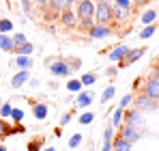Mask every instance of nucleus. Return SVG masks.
Instances as JSON below:
<instances>
[{
    "label": "nucleus",
    "mask_w": 159,
    "mask_h": 151,
    "mask_svg": "<svg viewBox=\"0 0 159 151\" xmlns=\"http://www.w3.org/2000/svg\"><path fill=\"white\" fill-rule=\"evenodd\" d=\"M48 69H50V74L56 76V78H65V76L71 74V69H69L67 61H65V58H58V56L48 58Z\"/></svg>",
    "instance_id": "nucleus-1"
},
{
    "label": "nucleus",
    "mask_w": 159,
    "mask_h": 151,
    "mask_svg": "<svg viewBox=\"0 0 159 151\" xmlns=\"http://www.w3.org/2000/svg\"><path fill=\"white\" fill-rule=\"evenodd\" d=\"M95 17H97V24L99 26H107L112 20V7L107 2H99L95 7Z\"/></svg>",
    "instance_id": "nucleus-2"
},
{
    "label": "nucleus",
    "mask_w": 159,
    "mask_h": 151,
    "mask_svg": "<svg viewBox=\"0 0 159 151\" xmlns=\"http://www.w3.org/2000/svg\"><path fill=\"white\" fill-rule=\"evenodd\" d=\"M78 15H80V20H93L95 17V4H93V0H80Z\"/></svg>",
    "instance_id": "nucleus-3"
},
{
    "label": "nucleus",
    "mask_w": 159,
    "mask_h": 151,
    "mask_svg": "<svg viewBox=\"0 0 159 151\" xmlns=\"http://www.w3.org/2000/svg\"><path fill=\"white\" fill-rule=\"evenodd\" d=\"M142 95H146L148 100H159V82L157 80L148 78V80L144 82V93H142Z\"/></svg>",
    "instance_id": "nucleus-4"
},
{
    "label": "nucleus",
    "mask_w": 159,
    "mask_h": 151,
    "mask_svg": "<svg viewBox=\"0 0 159 151\" xmlns=\"http://www.w3.org/2000/svg\"><path fill=\"white\" fill-rule=\"evenodd\" d=\"M118 136H123L125 140H129V143L133 145V143L140 138V129H138V127H133V125H125V123H123V125H120V134H118Z\"/></svg>",
    "instance_id": "nucleus-5"
},
{
    "label": "nucleus",
    "mask_w": 159,
    "mask_h": 151,
    "mask_svg": "<svg viewBox=\"0 0 159 151\" xmlns=\"http://www.w3.org/2000/svg\"><path fill=\"white\" fill-rule=\"evenodd\" d=\"M93 97H95L93 91H82V93L78 95V100H75V108H80V110L88 108V106L93 104Z\"/></svg>",
    "instance_id": "nucleus-6"
},
{
    "label": "nucleus",
    "mask_w": 159,
    "mask_h": 151,
    "mask_svg": "<svg viewBox=\"0 0 159 151\" xmlns=\"http://www.w3.org/2000/svg\"><path fill=\"white\" fill-rule=\"evenodd\" d=\"M88 35H90V39H106L112 35V30H110V26H99L95 24L90 30H88Z\"/></svg>",
    "instance_id": "nucleus-7"
},
{
    "label": "nucleus",
    "mask_w": 159,
    "mask_h": 151,
    "mask_svg": "<svg viewBox=\"0 0 159 151\" xmlns=\"http://www.w3.org/2000/svg\"><path fill=\"white\" fill-rule=\"evenodd\" d=\"M28 78H30V71H26V69L17 71V74L11 78V86H13V89H22V86L28 82Z\"/></svg>",
    "instance_id": "nucleus-8"
},
{
    "label": "nucleus",
    "mask_w": 159,
    "mask_h": 151,
    "mask_svg": "<svg viewBox=\"0 0 159 151\" xmlns=\"http://www.w3.org/2000/svg\"><path fill=\"white\" fill-rule=\"evenodd\" d=\"M123 123H125V125L138 127V125H140V110H135V108L127 110V112H125V117H123Z\"/></svg>",
    "instance_id": "nucleus-9"
},
{
    "label": "nucleus",
    "mask_w": 159,
    "mask_h": 151,
    "mask_svg": "<svg viewBox=\"0 0 159 151\" xmlns=\"http://www.w3.org/2000/svg\"><path fill=\"white\" fill-rule=\"evenodd\" d=\"M142 54H144L142 48H138V50H129V52H127V56L120 61V67H127V65H131V63H135V61H140Z\"/></svg>",
    "instance_id": "nucleus-10"
},
{
    "label": "nucleus",
    "mask_w": 159,
    "mask_h": 151,
    "mask_svg": "<svg viewBox=\"0 0 159 151\" xmlns=\"http://www.w3.org/2000/svg\"><path fill=\"white\" fill-rule=\"evenodd\" d=\"M71 2H73V0H50V2H48V11H52V13L65 11V9L71 7Z\"/></svg>",
    "instance_id": "nucleus-11"
},
{
    "label": "nucleus",
    "mask_w": 159,
    "mask_h": 151,
    "mask_svg": "<svg viewBox=\"0 0 159 151\" xmlns=\"http://www.w3.org/2000/svg\"><path fill=\"white\" fill-rule=\"evenodd\" d=\"M155 108V104H153V100H148L146 95H138L135 97V110H153Z\"/></svg>",
    "instance_id": "nucleus-12"
},
{
    "label": "nucleus",
    "mask_w": 159,
    "mask_h": 151,
    "mask_svg": "<svg viewBox=\"0 0 159 151\" xmlns=\"http://www.w3.org/2000/svg\"><path fill=\"white\" fill-rule=\"evenodd\" d=\"M112 147H114V127L110 125L103 132V147H101V151H112Z\"/></svg>",
    "instance_id": "nucleus-13"
},
{
    "label": "nucleus",
    "mask_w": 159,
    "mask_h": 151,
    "mask_svg": "<svg viewBox=\"0 0 159 151\" xmlns=\"http://www.w3.org/2000/svg\"><path fill=\"white\" fill-rule=\"evenodd\" d=\"M60 22H62V26H67V28H73L75 26V15H73L71 7L65 9V11H60Z\"/></svg>",
    "instance_id": "nucleus-14"
},
{
    "label": "nucleus",
    "mask_w": 159,
    "mask_h": 151,
    "mask_svg": "<svg viewBox=\"0 0 159 151\" xmlns=\"http://www.w3.org/2000/svg\"><path fill=\"white\" fill-rule=\"evenodd\" d=\"M129 52V48L127 46H116L114 50L110 52V61H116V63H120L123 58H125V54Z\"/></svg>",
    "instance_id": "nucleus-15"
},
{
    "label": "nucleus",
    "mask_w": 159,
    "mask_h": 151,
    "mask_svg": "<svg viewBox=\"0 0 159 151\" xmlns=\"http://www.w3.org/2000/svg\"><path fill=\"white\" fill-rule=\"evenodd\" d=\"M112 151H131V143L125 140L123 136H114V147Z\"/></svg>",
    "instance_id": "nucleus-16"
},
{
    "label": "nucleus",
    "mask_w": 159,
    "mask_h": 151,
    "mask_svg": "<svg viewBox=\"0 0 159 151\" xmlns=\"http://www.w3.org/2000/svg\"><path fill=\"white\" fill-rule=\"evenodd\" d=\"M32 114H34L39 121H43V119L48 117V106H45V104H41V101L32 104Z\"/></svg>",
    "instance_id": "nucleus-17"
},
{
    "label": "nucleus",
    "mask_w": 159,
    "mask_h": 151,
    "mask_svg": "<svg viewBox=\"0 0 159 151\" xmlns=\"http://www.w3.org/2000/svg\"><path fill=\"white\" fill-rule=\"evenodd\" d=\"M112 17H114L118 24H123V22L129 17V11H125V9H120V7H112Z\"/></svg>",
    "instance_id": "nucleus-18"
},
{
    "label": "nucleus",
    "mask_w": 159,
    "mask_h": 151,
    "mask_svg": "<svg viewBox=\"0 0 159 151\" xmlns=\"http://www.w3.org/2000/svg\"><path fill=\"white\" fill-rule=\"evenodd\" d=\"M0 50L15 52V48H13V39H11V37H7V35H0Z\"/></svg>",
    "instance_id": "nucleus-19"
},
{
    "label": "nucleus",
    "mask_w": 159,
    "mask_h": 151,
    "mask_svg": "<svg viewBox=\"0 0 159 151\" xmlns=\"http://www.w3.org/2000/svg\"><path fill=\"white\" fill-rule=\"evenodd\" d=\"M123 117H125V110H123V108H116L114 114H112V127H120L123 125Z\"/></svg>",
    "instance_id": "nucleus-20"
},
{
    "label": "nucleus",
    "mask_w": 159,
    "mask_h": 151,
    "mask_svg": "<svg viewBox=\"0 0 159 151\" xmlns=\"http://www.w3.org/2000/svg\"><path fill=\"white\" fill-rule=\"evenodd\" d=\"M15 63H17L22 69H26V71L32 67V58H30V56H17V58H15Z\"/></svg>",
    "instance_id": "nucleus-21"
},
{
    "label": "nucleus",
    "mask_w": 159,
    "mask_h": 151,
    "mask_svg": "<svg viewBox=\"0 0 159 151\" xmlns=\"http://www.w3.org/2000/svg\"><path fill=\"white\" fill-rule=\"evenodd\" d=\"M43 143H45V138H43V136H41V138H34V140H30V143H28V151H41Z\"/></svg>",
    "instance_id": "nucleus-22"
},
{
    "label": "nucleus",
    "mask_w": 159,
    "mask_h": 151,
    "mask_svg": "<svg viewBox=\"0 0 159 151\" xmlns=\"http://www.w3.org/2000/svg\"><path fill=\"white\" fill-rule=\"evenodd\" d=\"M67 89H69L71 93H82V89H84V86H82V82H80V80H69V82H67Z\"/></svg>",
    "instance_id": "nucleus-23"
},
{
    "label": "nucleus",
    "mask_w": 159,
    "mask_h": 151,
    "mask_svg": "<svg viewBox=\"0 0 159 151\" xmlns=\"http://www.w3.org/2000/svg\"><path fill=\"white\" fill-rule=\"evenodd\" d=\"M11 39H13V48H15V50H17V48H22V46L26 43V37H24V32H17V35H13Z\"/></svg>",
    "instance_id": "nucleus-24"
},
{
    "label": "nucleus",
    "mask_w": 159,
    "mask_h": 151,
    "mask_svg": "<svg viewBox=\"0 0 159 151\" xmlns=\"http://www.w3.org/2000/svg\"><path fill=\"white\" fill-rule=\"evenodd\" d=\"M9 119H11L13 123H20V121L24 119V110H22V108H13V110H11V117H9Z\"/></svg>",
    "instance_id": "nucleus-25"
},
{
    "label": "nucleus",
    "mask_w": 159,
    "mask_h": 151,
    "mask_svg": "<svg viewBox=\"0 0 159 151\" xmlns=\"http://www.w3.org/2000/svg\"><path fill=\"white\" fill-rule=\"evenodd\" d=\"M95 80H97V76H95V74H84L82 78H80L82 86H90V84H95Z\"/></svg>",
    "instance_id": "nucleus-26"
},
{
    "label": "nucleus",
    "mask_w": 159,
    "mask_h": 151,
    "mask_svg": "<svg viewBox=\"0 0 159 151\" xmlns=\"http://www.w3.org/2000/svg\"><path fill=\"white\" fill-rule=\"evenodd\" d=\"M9 134H11V125H9L4 119H0V140H2V138H7Z\"/></svg>",
    "instance_id": "nucleus-27"
},
{
    "label": "nucleus",
    "mask_w": 159,
    "mask_h": 151,
    "mask_svg": "<svg viewBox=\"0 0 159 151\" xmlns=\"http://www.w3.org/2000/svg\"><path fill=\"white\" fill-rule=\"evenodd\" d=\"M155 17H157V13H155V11H153V9H151V11H146V13H144V15H142V24L151 26V24H153V20H155Z\"/></svg>",
    "instance_id": "nucleus-28"
},
{
    "label": "nucleus",
    "mask_w": 159,
    "mask_h": 151,
    "mask_svg": "<svg viewBox=\"0 0 159 151\" xmlns=\"http://www.w3.org/2000/svg\"><path fill=\"white\" fill-rule=\"evenodd\" d=\"M93 119H95V112H82V114H80V119H78V123H82V125H88Z\"/></svg>",
    "instance_id": "nucleus-29"
},
{
    "label": "nucleus",
    "mask_w": 159,
    "mask_h": 151,
    "mask_svg": "<svg viewBox=\"0 0 159 151\" xmlns=\"http://www.w3.org/2000/svg\"><path fill=\"white\" fill-rule=\"evenodd\" d=\"M11 110H13V106L7 101V104H2V108H0V119H9L11 117Z\"/></svg>",
    "instance_id": "nucleus-30"
},
{
    "label": "nucleus",
    "mask_w": 159,
    "mask_h": 151,
    "mask_svg": "<svg viewBox=\"0 0 159 151\" xmlns=\"http://www.w3.org/2000/svg\"><path fill=\"white\" fill-rule=\"evenodd\" d=\"M32 50H34V48H32V43H28V41H26L22 48H17L15 52H17V56H28V54H30Z\"/></svg>",
    "instance_id": "nucleus-31"
},
{
    "label": "nucleus",
    "mask_w": 159,
    "mask_h": 151,
    "mask_svg": "<svg viewBox=\"0 0 159 151\" xmlns=\"http://www.w3.org/2000/svg\"><path fill=\"white\" fill-rule=\"evenodd\" d=\"M114 93H116V89H114V86H107L106 91H103V95H101V101L106 104L107 100H112V97H114Z\"/></svg>",
    "instance_id": "nucleus-32"
},
{
    "label": "nucleus",
    "mask_w": 159,
    "mask_h": 151,
    "mask_svg": "<svg viewBox=\"0 0 159 151\" xmlns=\"http://www.w3.org/2000/svg\"><path fill=\"white\" fill-rule=\"evenodd\" d=\"M80 143H82V134H73V136H71V140H69V147H71V149H75V147H80Z\"/></svg>",
    "instance_id": "nucleus-33"
},
{
    "label": "nucleus",
    "mask_w": 159,
    "mask_h": 151,
    "mask_svg": "<svg viewBox=\"0 0 159 151\" xmlns=\"http://www.w3.org/2000/svg\"><path fill=\"white\" fill-rule=\"evenodd\" d=\"M13 28V24L9 22V20H0V35H4V32H9Z\"/></svg>",
    "instance_id": "nucleus-34"
},
{
    "label": "nucleus",
    "mask_w": 159,
    "mask_h": 151,
    "mask_svg": "<svg viewBox=\"0 0 159 151\" xmlns=\"http://www.w3.org/2000/svg\"><path fill=\"white\" fill-rule=\"evenodd\" d=\"M133 101V95H125L123 100H120V104H118V108H123V110H127V106Z\"/></svg>",
    "instance_id": "nucleus-35"
},
{
    "label": "nucleus",
    "mask_w": 159,
    "mask_h": 151,
    "mask_svg": "<svg viewBox=\"0 0 159 151\" xmlns=\"http://www.w3.org/2000/svg\"><path fill=\"white\" fill-rule=\"evenodd\" d=\"M153 32H155V26L151 24V26H146V28H144V30L140 32V37H142V39H146V37H151Z\"/></svg>",
    "instance_id": "nucleus-36"
},
{
    "label": "nucleus",
    "mask_w": 159,
    "mask_h": 151,
    "mask_svg": "<svg viewBox=\"0 0 159 151\" xmlns=\"http://www.w3.org/2000/svg\"><path fill=\"white\" fill-rule=\"evenodd\" d=\"M116 7H120L125 11H131V2L129 0H116Z\"/></svg>",
    "instance_id": "nucleus-37"
},
{
    "label": "nucleus",
    "mask_w": 159,
    "mask_h": 151,
    "mask_svg": "<svg viewBox=\"0 0 159 151\" xmlns=\"http://www.w3.org/2000/svg\"><path fill=\"white\" fill-rule=\"evenodd\" d=\"M67 65H69V69H78L80 65H82V61H80V58H69Z\"/></svg>",
    "instance_id": "nucleus-38"
},
{
    "label": "nucleus",
    "mask_w": 159,
    "mask_h": 151,
    "mask_svg": "<svg viewBox=\"0 0 159 151\" xmlns=\"http://www.w3.org/2000/svg\"><path fill=\"white\" fill-rule=\"evenodd\" d=\"M22 132H26V127L22 125V123H15V125H11V134H22Z\"/></svg>",
    "instance_id": "nucleus-39"
},
{
    "label": "nucleus",
    "mask_w": 159,
    "mask_h": 151,
    "mask_svg": "<svg viewBox=\"0 0 159 151\" xmlns=\"http://www.w3.org/2000/svg\"><path fill=\"white\" fill-rule=\"evenodd\" d=\"M69 121H71V112H65V114H62V119H60V127H65Z\"/></svg>",
    "instance_id": "nucleus-40"
},
{
    "label": "nucleus",
    "mask_w": 159,
    "mask_h": 151,
    "mask_svg": "<svg viewBox=\"0 0 159 151\" xmlns=\"http://www.w3.org/2000/svg\"><path fill=\"white\" fill-rule=\"evenodd\" d=\"M82 28H86V30H90V28H93V26H95V22H93V20H82Z\"/></svg>",
    "instance_id": "nucleus-41"
},
{
    "label": "nucleus",
    "mask_w": 159,
    "mask_h": 151,
    "mask_svg": "<svg viewBox=\"0 0 159 151\" xmlns=\"http://www.w3.org/2000/svg\"><path fill=\"white\" fill-rule=\"evenodd\" d=\"M146 2H151V0H133V4H146Z\"/></svg>",
    "instance_id": "nucleus-42"
},
{
    "label": "nucleus",
    "mask_w": 159,
    "mask_h": 151,
    "mask_svg": "<svg viewBox=\"0 0 159 151\" xmlns=\"http://www.w3.org/2000/svg\"><path fill=\"white\" fill-rule=\"evenodd\" d=\"M34 2H37V4H48L50 0H34Z\"/></svg>",
    "instance_id": "nucleus-43"
},
{
    "label": "nucleus",
    "mask_w": 159,
    "mask_h": 151,
    "mask_svg": "<svg viewBox=\"0 0 159 151\" xmlns=\"http://www.w3.org/2000/svg\"><path fill=\"white\" fill-rule=\"evenodd\" d=\"M43 151H56V149H54V147H48V149H43Z\"/></svg>",
    "instance_id": "nucleus-44"
},
{
    "label": "nucleus",
    "mask_w": 159,
    "mask_h": 151,
    "mask_svg": "<svg viewBox=\"0 0 159 151\" xmlns=\"http://www.w3.org/2000/svg\"><path fill=\"white\" fill-rule=\"evenodd\" d=\"M0 151H7V147H4V145H0Z\"/></svg>",
    "instance_id": "nucleus-45"
},
{
    "label": "nucleus",
    "mask_w": 159,
    "mask_h": 151,
    "mask_svg": "<svg viewBox=\"0 0 159 151\" xmlns=\"http://www.w3.org/2000/svg\"><path fill=\"white\" fill-rule=\"evenodd\" d=\"M99 2H107V0H99Z\"/></svg>",
    "instance_id": "nucleus-46"
}]
</instances>
